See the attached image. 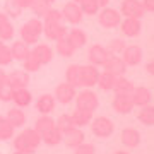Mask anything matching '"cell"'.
Instances as JSON below:
<instances>
[{
  "mask_svg": "<svg viewBox=\"0 0 154 154\" xmlns=\"http://www.w3.org/2000/svg\"><path fill=\"white\" fill-rule=\"evenodd\" d=\"M41 144V135H39L33 127H22V130L19 134H14L12 137V146L14 151H21L26 154H33Z\"/></svg>",
  "mask_w": 154,
  "mask_h": 154,
  "instance_id": "obj_1",
  "label": "cell"
},
{
  "mask_svg": "<svg viewBox=\"0 0 154 154\" xmlns=\"http://www.w3.org/2000/svg\"><path fill=\"white\" fill-rule=\"evenodd\" d=\"M43 34V21L38 17H31L21 26L19 39H22L26 45L33 46L39 41V36Z\"/></svg>",
  "mask_w": 154,
  "mask_h": 154,
  "instance_id": "obj_2",
  "label": "cell"
},
{
  "mask_svg": "<svg viewBox=\"0 0 154 154\" xmlns=\"http://www.w3.org/2000/svg\"><path fill=\"white\" fill-rule=\"evenodd\" d=\"M89 125H91V132L98 139H108L115 134V123L108 116H96V118L93 116Z\"/></svg>",
  "mask_w": 154,
  "mask_h": 154,
  "instance_id": "obj_3",
  "label": "cell"
},
{
  "mask_svg": "<svg viewBox=\"0 0 154 154\" xmlns=\"http://www.w3.org/2000/svg\"><path fill=\"white\" fill-rule=\"evenodd\" d=\"M74 99H75V108L84 110V111L94 113V111L98 110V106H99L98 94L94 93V91H91V89H88V88H84L81 93H77Z\"/></svg>",
  "mask_w": 154,
  "mask_h": 154,
  "instance_id": "obj_4",
  "label": "cell"
},
{
  "mask_svg": "<svg viewBox=\"0 0 154 154\" xmlns=\"http://www.w3.org/2000/svg\"><path fill=\"white\" fill-rule=\"evenodd\" d=\"M96 16H98L99 26L105 28V29H116L120 26L122 19H123L120 11H116L113 7H105V9H101Z\"/></svg>",
  "mask_w": 154,
  "mask_h": 154,
  "instance_id": "obj_5",
  "label": "cell"
},
{
  "mask_svg": "<svg viewBox=\"0 0 154 154\" xmlns=\"http://www.w3.org/2000/svg\"><path fill=\"white\" fill-rule=\"evenodd\" d=\"M60 12H62V17H63V22L70 24V26L81 24L82 19H84V14H82V11H81L79 4L72 2V0H69V2L63 4V7H62Z\"/></svg>",
  "mask_w": 154,
  "mask_h": 154,
  "instance_id": "obj_6",
  "label": "cell"
},
{
  "mask_svg": "<svg viewBox=\"0 0 154 154\" xmlns=\"http://www.w3.org/2000/svg\"><path fill=\"white\" fill-rule=\"evenodd\" d=\"M122 17H134V19H142L146 16L140 0H122L120 5Z\"/></svg>",
  "mask_w": 154,
  "mask_h": 154,
  "instance_id": "obj_7",
  "label": "cell"
},
{
  "mask_svg": "<svg viewBox=\"0 0 154 154\" xmlns=\"http://www.w3.org/2000/svg\"><path fill=\"white\" fill-rule=\"evenodd\" d=\"M120 57H122V60L125 62L127 67H135L139 63H142L144 51L139 45H127Z\"/></svg>",
  "mask_w": 154,
  "mask_h": 154,
  "instance_id": "obj_8",
  "label": "cell"
},
{
  "mask_svg": "<svg viewBox=\"0 0 154 154\" xmlns=\"http://www.w3.org/2000/svg\"><path fill=\"white\" fill-rule=\"evenodd\" d=\"M75 94H77V88H74V86L69 84V82H62L55 88V94H53V96H55L57 103H60V105H69V103L74 101Z\"/></svg>",
  "mask_w": 154,
  "mask_h": 154,
  "instance_id": "obj_9",
  "label": "cell"
},
{
  "mask_svg": "<svg viewBox=\"0 0 154 154\" xmlns=\"http://www.w3.org/2000/svg\"><path fill=\"white\" fill-rule=\"evenodd\" d=\"M29 82H31V75H29V72L22 70V69H17V70H12L7 74V84L12 89L28 88Z\"/></svg>",
  "mask_w": 154,
  "mask_h": 154,
  "instance_id": "obj_10",
  "label": "cell"
},
{
  "mask_svg": "<svg viewBox=\"0 0 154 154\" xmlns=\"http://www.w3.org/2000/svg\"><path fill=\"white\" fill-rule=\"evenodd\" d=\"M120 31L125 38H135L142 31V22L140 19H134V17H123L120 22Z\"/></svg>",
  "mask_w": 154,
  "mask_h": 154,
  "instance_id": "obj_11",
  "label": "cell"
},
{
  "mask_svg": "<svg viewBox=\"0 0 154 154\" xmlns=\"http://www.w3.org/2000/svg\"><path fill=\"white\" fill-rule=\"evenodd\" d=\"M84 139H86V135H84L82 128H79V127H70V128L62 132V142L65 144L67 147L72 149L77 147L79 144L84 142Z\"/></svg>",
  "mask_w": 154,
  "mask_h": 154,
  "instance_id": "obj_12",
  "label": "cell"
},
{
  "mask_svg": "<svg viewBox=\"0 0 154 154\" xmlns=\"http://www.w3.org/2000/svg\"><path fill=\"white\" fill-rule=\"evenodd\" d=\"M108 57H110V53L103 45H91L88 50V62L91 65L103 67V63L106 62Z\"/></svg>",
  "mask_w": 154,
  "mask_h": 154,
  "instance_id": "obj_13",
  "label": "cell"
},
{
  "mask_svg": "<svg viewBox=\"0 0 154 154\" xmlns=\"http://www.w3.org/2000/svg\"><path fill=\"white\" fill-rule=\"evenodd\" d=\"M127 69H128V67L125 65V62L122 60L120 55H110L106 58V62L103 63V70L110 72V74H113V75H116V77L125 75Z\"/></svg>",
  "mask_w": 154,
  "mask_h": 154,
  "instance_id": "obj_14",
  "label": "cell"
},
{
  "mask_svg": "<svg viewBox=\"0 0 154 154\" xmlns=\"http://www.w3.org/2000/svg\"><path fill=\"white\" fill-rule=\"evenodd\" d=\"M120 140H122V144H123V147L135 149V147H139V146H140L142 137H140V132H139L137 128H134V127H127V128H123V130H122Z\"/></svg>",
  "mask_w": 154,
  "mask_h": 154,
  "instance_id": "obj_15",
  "label": "cell"
},
{
  "mask_svg": "<svg viewBox=\"0 0 154 154\" xmlns=\"http://www.w3.org/2000/svg\"><path fill=\"white\" fill-rule=\"evenodd\" d=\"M65 24H57V22H43V34L48 41H57L60 38H65L67 34Z\"/></svg>",
  "mask_w": 154,
  "mask_h": 154,
  "instance_id": "obj_16",
  "label": "cell"
},
{
  "mask_svg": "<svg viewBox=\"0 0 154 154\" xmlns=\"http://www.w3.org/2000/svg\"><path fill=\"white\" fill-rule=\"evenodd\" d=\"M111 108L118 115H128L135 106H134L132 99H130V94H115V98L111 101Z\"/></svg>",
  "mask_w": 154,
  "mask_h": 154,
  "instance_id": "obj_17",
  "label": "cell"
},
{
  "mask_svg": "<svg viewBox=\"0 0 154 154\" xmlns=\"http://www.w3.org/2000/svg\"><path fill=\"white\" fill-rule=\"evenodd\" d=\"M99 67L96 65H91V63H88V65H81V74H82V88H94L96 86V82H98V77H99Z\"/></svg>",
  "mask_w": 154,
  "mask_h": 154,
  "instance_id": "obj_18",
  "label": "cell"
},
{
  "mask_svg": "<svg viewBox=\"0 0 154 154\" xmlns=\"http://www.w3.org/2000/svg\"><path fill=\"white\" fill-rule=\"evenodd\" d=\"M31 51H33L34 57L39 60L41 65H48L50 62L53 60V57H55L53 48H51L50 45H46V43H36V45H33V50H31Z\"/></svg>",
  "mask_w": 154,
  "mask_h": 154,
  "instance_id": "obj_19",
  "label": "cell"
},
{
  "mask_svg": "<svg viewBox=\"0 0 154 154\" xmlns=\"http://www.w3.org/2000/svg\"><path fill=\"white\" fill-rule=\"evenodd\" d=\"M130 99H132L134 106L140 108V106L151 105V101H152V94H151V91H149L147 88H144V86H139V88L135 86L134 91L130 93Z\"/></svg>",
  "mask_w": 154,
  "mask_h": 154,
  "instance_id": "obj_20",
  "label": "cell"
},
{
  "mask_svg": "<svg viewBox=\"0 0 154 154\" xmlns=\"http://www.w3.org/2000/svg\"><path fill=\"white\" fill-rule=\"evenodd\" d=\"M34 106H36V110L39 111V115H50L57 106L55 96H53V94H48V93L41 94V96H38V99L34 101Z\"/></svg>",
  "mask_w": 154,
  "mask_h": 154,
  "instance_id": "obj_21",
  "label": "cell"
},
{
  "mask_svg": "<svg viewBox=\"0 0 154 154\" xmlns=\"http://www.w3.org/2000/svg\"><path fill=\"white\" fill-rule=\"evenodd\" d=\"M16 36V29H14V24L11 22V19L0 12V41H12Z\"/></svg>",
  "mask_w": 154,
  "mask_h": 154,
  "instance_id": "obj_22",
  "label": "cell"
},
{
  "mask_svg": "<svg viewBox=\"0 0 154 154\" xmlns=\"http://www.w3.org/2000/svg\"><path fill=\"white\" fill-rule=\"evenodd\" d=\"M5 120L11 123L14 128H22V127L26 125V120H28V116L26 113L22 111V108H11V110H7V115H5Z\"/></svg>",
  "mask_w": 154,
  "mask_h": 154,
  "instance_id": "obj_23",
  "label": "cell"
},
{
  "mask_svg": "<svg viewBox=\"0 0 154 154\" xmlns=\"http://www.w3.org/2000/svg\"><path fill=\"white\" fill-rule=\"evenodd\" d=\"M12 103H14L17 108H28V106L33 103V93H31L28 88L14 89V94H12Z\"/></svg>",
  "mask_w": 154,
  "mask_h": 154,
  "instance_id": "obj_24",
  "label": "cell"
},
{
  "mask_svg": "<svg viewBox=\"0 0 154 154\" xmlns=\"http://www.w3.org/2000/svg\"><path fill=\"white\" fill-rule=\"evenodd\" d=\"M65 38L70 41V45H72V46H74L75 50H79V48H82V46H86V43H88V34L84 33L82 29H79V28L67 29Z\"/></svg>",
  "mask_w": 154,
  "mask_h": 154,
  "instance_id": "obj_25",
  "label": "cell"
},
{
  "mask_svg": "<svg viewBox=\"0 0 154 154\" xmlns=\"http://www.w3.org/2000/svg\"><path fill=\"white\" fill-rule=\"evenodd\" d=\"M9 48H11L12 60H16V62H22L26 57L29 55V51H31V46H29V45H26L22 39L12 41V45L9 46Z\"/></svg>",
  "mask_w": 154,
  "mask_h": 154,
  "instance_id": "obj_26",
  "label": "cell"
},
{
  "mask_svg": "<svg viewBox=\"0 0 154 154\" xmlns=\"http://www.w3.org/2000/svg\"><path fill=\"white\" fill-rule=\"evenodd\" d=\"M65 82L72 84L74 88H82V74H81V65L79 63H72V65L67 67Z\"/></svg>",
  "mask_w": 154,
  "mask_h": 154,
  "instance_id": "obj_27",
  "label": "cell"
},
{
  "mask_svg": "<svg viewBox=\"0 0 154 154\" xmlns=\"http://www.w3.org/2000/svg\"><path fill=\"white\" fill-rule=\"evenodd\" d=\"M70 118H72L74 127L82 128V127H88L89 123H91V120H93V113H91V111H84V110L75 108V110L70 113Z\"/></svg>",
  "mask_w": 154,
  "mask_h": 154,
  "instance_id": "obj_28",
  "label": "cell"
},
{
  "mask_svg": "<svg viewBox=\"0 0 154 154\" xmlns=\"http://www.w3.org/2000/svg\"><path fill=\"white\" fill-rule=\"evenodd\" d=\"M41 142L45 146H48V147H55V146H58L62 142V132L57 127H53V128H50V130L41 134Z\"/></svg>",
  "mask_w": 154,
  "mask_h": 154,
  "instance_id": "obj_29",
  "label": "cell"
},
{
  "mask_svg": "<svg viewBox=\"0 0 154 154\" xmlns=\"http://www.w3.org/2000/svg\"><path fill=\"white\" fill-rule=\"evenodd\" d=\"M53 51H57V55L63 57V58H70V57H74V53H75V48L70 45V41L67 38H60L55 41V50Z\"/></svg>",
  "mask_w": 154,
  "mask_h": 154,
  "instance_id": "obj_30",
  "label": "cell"
},
{
  "mask_svg": "<svg viewBox=\"0 0 154 154\" xmlns=\"http://www.w3.org/2000/svg\"><path fill=\"white\" fill-rule=\"evenodd\" d=\"M115 81H116V75H113V74H110V72L103 70V72H99V77H98V82H96V86H98L101 91L108 93V91H113Z\"/></svg>",
  "mask_w": 154,
  "mask_h": 154,
  "instance_id": "obj_31",
  "label": "cell"
},
{
  "mask_svg": "<svg viewBox=\"0 0 154 154\" xmlns=\"http://www.w3.org/2000/svg\"><path fill=\"white\" fill-rule=\"evenodd\" d=\"M137 120L144 127H152L154 125V106L152 105L140 106V110L137 113Z\"/></svg>",
  "mask_w": 154,
  "mask_h": 154,
  "instance_id": "obj_32",
  "label": "cell"
},
{
  "mask_svg": "<svg viewBox=\"0 0 154 154\" xmlns=\"http://www.w3.org/2000/svg\"><path fill=\"white\" fill-rule=\"evenodd\" d=\"M134 88L135 86H134V82L130 79H127L125 75H120V77H116L113 91H115V94H130L134 91Z\"/></svg>",
  "mask_w": 154,
  "mask_h": 154,
  "instance_id": "obj_33",
  "label": "cell"
},
{
  "mask_svg": "<svg viewBox=\"0 0 154 154\" xmlns=\"http://www.w3.org/2000/svg\"><path fill=\"white\" fill-rule=\"evenodd\" d=\"M53 127H57V125H55V120H53L51 116H50V115H41L38 120L34 122L33 128L39 134V135H41L43 132H46V130H50V128H53Z\"/></svg>",
  "mask_w": 154,
  "mask_h": 154,
  "instance_id": "obj_34",
  "label": "cell"
},
{
  "mask_svg": "<svg viewBox=\"0 0 154 154\" xmlns=\"http://www.w3.org/2000/svg\"><path fill=\"white\" fill-rule=\"evenodd\" d=\"M22 63V70H26V72H29V74H31V72H38L39 69H41V63H39V60L38 58H36V57H34V53L33 51H29V55L26 57V58H24V60L21 62Z\"/></svg>",
  "mask_w": 154,
  "mask_h": 154,
  "instance_id": "obj_35",
  "label": "cell"
},
{
  "mask_svg": "<svg viewBox=\"0 0 154 154\" xmlns=\"http://www.w3.org/2000/svg\"><path fill=\"white\" fill-rule=\"evenodd\" d=\"M4 14L9 19H17L22 14V9L16 0H5V4H4Z\"/></svg>",
  "mask_w": 154,
  "mask_h": 154,
  "instance_id": "obj_36",
  "label": "cell"
},
{
  "mask_svg": "<svg viewBox=\"0 0 154 154\" xmlns=\"http://www.w3.org/2000/svg\"><path fill=\"white\" fill-rule=\"evenodd\" d=\"M16 134V128L5 120V116L0 115V140H11Z\"/></svg>",
  "mask_w": 154,
  "mask_h": 154,
  "instance_id": "obj_37",
  "label": "cell"
},
{
  "mask_svg": "<svg viewBox=\"0 0 154 154\" xmlns=\"http://www.w3.org/2000/svg\"><path fill=\"white\" fill-rule=\"evenodd\" d=\"M125 46H127L125 39L113 38L110 43H108V46H105V48L108 50V53H110V55H122V51L125 50Z\"/></svg>",
  "mask_w": 154,
  "mask_h": 154,
  "instance_id": "obj_38",
  "label": "cell"
},
{
  "mask_svg": "<svg viewBox=\"0 0 154 154\" xmlns=\"http://www.w3.org/2000/svg\"><path fill=\"white\" fill-rule=\"evenodd\" d=\"M79 7H81V11H82L84 16H89V17L96 16V14L101 11L94 0H82V2H79Z\"/></svg>",
  "mask_w": 154,
  "mask_h": 154,
  "instance_id": "obj_39",
  "label": "cell"
},
{
  "mask_svg": "<svg viewBox=\"0 0 154 154\" xmlns=\"http://www.w3.org/2000/svg\"><path fill=\"white\" fill-rule=\"evenodd\" d=\"M48 9H50V5L41 2V0H33V4L29 7V11L33 12L34 17H38V19H43V16L48 12Z\"/></svg>",
  "mask_w": 154,
  "mask_h": 154,
  "instance_id": "obj_40",
  "label": "cell"
},
{
  "mask_svg": "<svg viewBox=\"0 0 154 154\" xmlns=\"http://www.w3.org/2000/svg\"><path fill=\"white\" fill-rule=\"evenodd\" d=\"M43 22H57V24H65L63 22V17H62V12L58 11V9H51L50 7L48 12L43 16V19H41Z\"/></svg>",
  "mask_w": 154,
  "mask_h": 154,
  "instance_id": "obj_41",
  "label": "cell"
},
{
  "mask_svg": "<svg viewBox=\"0 0 154 154\" xmlns=\"http://www.w3.org/2000/svg\"><path fill=\"white\" fill-rule=\"evenodd\" d=\"M12 55H11V48L7 46L4 41H0V67H7L12 63Z\"/></svg>",
  "mask_w": 154,
  "mask_h": 154,
  "instance_id": "obj_42",
  "label": "cell"
},
{
  "mask_svg": "<svg viewBox=\"0 0 154 154\" xmlns=\"http://www.w3.org/2000/svg\"><path fill=\"white\" fill-rule=\"evenodd\" d=\"M55 125H57V128H58L60 132H63V130H67V128L74 127L72 118H70V113H62V115L55 120Z\"/></svg>",
  "mask_w": 154,
  "mask_h": 154,
  "instance_id": "obj_43",
  "label": "cell"
},
{
  "mask_svg": "<svg viewBox=\"0 0 154 154\" xmlns=\"http://www.w3.org/2000/svg\"><path fill=\"white\" fill-rule=\"evenodd\" d=\"M12 94H14V89H12L7 82H4L0 86V101H2V103H11Z\"/></svg>",
  "mask_w": 154,
  "mask_h": 154,
  "instance_id": "obj_44",
  "label": "cell"
},
{
  "mask_svg": "<svg viewBox=\"0 0 154 154\" xmlns=\"http://www.w3.org/2000/svg\"><path fill=\"white\" fill-rule=\"evenodd\" d=\"M74 154H96V147H94V144L82 142L77 147H74Z\"/></svg>",
  "mask_w": 154,
  "mask_h": 154,
  "instance_id": "obj_45",
  "label": "cell"
},
{
  "mask_svg": "<svg viewBox=\"0 0 154 154\" xmlns=\"http://www.w3.org/2000/svg\"><path fill=\"white\" fill-rule=\"evenodd\" d=\"M140 4H142L146 12H149V14L154 12V0H140Z\"/></svg>",
  "mask_w": 154,
  "mask_h": 154,
  "instance_id": "obj_46",
  "label": "cell"
},
{
  "mask_svg": "<svg viewBox=\"0 0 154 154\" xmlns=\"http://www.w3.org/2000/svg\"><path fill=\"white\" fill-rule=\"evenodd\" d=\"M16 2L21 5L22 11H24V9H29V7H31V4H33V0H16Z\"/></svg>",
  "mask_w": 154,
  "mask_h": 154,
  "instance_id": "obj_47",
  "label": "cell"
},
{
  "mask_svg": "<svg viewBox=\"0 0 154 154\" xmlns=\"http://www.w3.org/2000/svg\"><path fill=\"white\" fill-rule=\"evenodd\" d=\"M4 82H7V72L0 67V86H2Z\"/></svg>",
  "mask_w": 154,
  "mask_h": 154,
  "instance_id": "obj_48",
  "label": "cell"
},
{
  "mask_svg": "<svg viewBox=\"0 0 154 154\" xmlns=\"http://www.w3.org/2000/svg\"><path fill=\"white\" fill-rule=\"evenodd\" d=\"M146 72H147V74H152L154 72V62L152 60H149L147 63H146Z\"/></svg>",
  "mask_w": 154,
  "mask_h": 154,
  "instance_id": "obj_49",
  "label": "cell"
},
{
  "mask_svg": "<svg viewBox=\"0 0 154 154\" xmlns=\"http://www.w3.org/2000/svg\"><path fill=\"white\" fill-rule=\"evenodd\" d=\"M96 4H98L99 9H105V7H108V4H110V0H94Z\"/></svg>",
  "mask_w": 154,
  "mask_h": 154,
  "instance_id": "obj_50",
  "label": "cell"
},
{
  "mask_svg": "<svg viewBox=\"0 0 154 154\" xmlns=\"http://www.w3.org/2000/svg\"><path fill=\"white\" fill-rule=\"evenodd\" d=\"M41 2H45V4H48L50 7H51V4H55V0H41Z\"/></svg>",
  "mask_w": 154,
  "mask_h": 154,
  "instance_id": "obj_51",
  "label": "cell"
},
{
  "mask_svg": "<svg viewBox=\"0 0 154 154\" xmlns=\"http://www.w3.org/2000/svg\"><path fill=\"white\" fill-rule=\"evenodd\" d=\"M113 154H130V152H128V151H115Z\"/></svg>",
  "mask_w": 154,
  "mask_h": 154,
  "instance_id": "obj_52",
  "label": "cell"
},
{
  "mask_svg": "<svg viewBox=\"0 0 154 154\" xmlns=\"http://www.w3.org/2000/svg\"><path fill=\"white\" fill-rule=\"evenodd\" d=\"M12 154H26V152H21V151H14Z\"/></svg>",
  "mask_w": 154,
  "mask_h": 154,
  "instance_id": "obj_53",
  "label": "cell"
},
{
  "mask_svg": "<svg viewBox=\"0 0 154 154\" xmlns=\"http://www.w3.org/2000/svg\"><path fill=\"white\" fill-rule=\"evenodd\" d=\"M72 2H75V4H79V2H82V0H72Z\"/></svg>",
  "mask_w": 154,
  "mask_h": 154,
  "instance_id": "obj_54",
  "label": "cell"
}]
</instances>
